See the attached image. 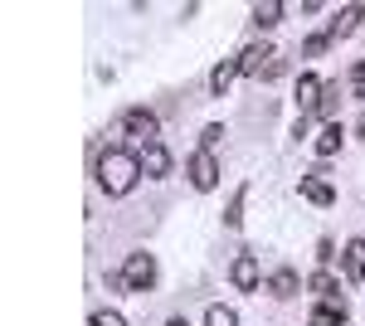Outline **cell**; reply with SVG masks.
Segmentation results:
<instances>
[{
  "label": "cell",
  "mask_w": 365,
  "mask_h": 326,
  "mask_svg": "<svg viewBox=\"0 0 365 326\" xmlns=\"http://www.w3.org/2000/svg\"><path fill=\"white\" fill-rule=\"evenodd\" d=\"M244 200H249V185L234 190V200H229V210H225V229H239L244 224Z\"/></svg>",
  "instance_id": "ffe728a7"
},
{
  "label": "cell",
  "mask_w": 365,
  "mask_h": 326,
  "mask_svg": "<svg viewBox=\"0 0 365 326\" xmlns=\"http://www.w3.org/2000/svg\"><path fill=\"white\" fill-rule=\"evenodd\" d=\"M141 180V156L137 151H103L98 156V190L113 195V200H122V195H132Z\"/></svg>",
  "instance_id": "6da1fadb"
},
{
  "label": "cell",
  "mask_w": 365,
  "mask_h": 326,
  "mask_svg": "<svg viewBox=\"0 0 365 326\" xmlns=\"http://www.w3.org/2000/svg\"><path fill=\"white\" fill-rule=\"evenodd\" d=\"M263 287H268V292H273L278 302H287V297H297V292H302V277H297L292 268H278L273 277H268V282H263Z\"/></svg>",
  "instance_id": "4fadbf2b"
},
{
  "label": "cell",
  "mask_w": 365,
  "mask_h": 326,
  "mask_svg": "<svg viewBox=\"0 0 365 326\" xmlns=\"http://www.w3.org/2000/svg\"><path fill=\"white\" fill-rule=\"evenodd\" d=\"M307 287H312V292H317L322 302H327V297H336V292H341V282L331 277V272H312V277H307Z\"/></svg>",
  "instance_id": "d6986e66"
},
{
  "label": "cell",
  "mask_w": 365,
  "mask_h": 326,
  "mask_svg": "<svg viewBox=\"0 0 365 326\" xmlns=\"http://www.w3.org/2000/svg\"><path fill=\"white\" fill-rule=\"evenodd\" d=\"M185 170H190V185H195V190H215V185H220V161H215V151H195V156L185 161Z\"/></svg>",
  "instance_id": "8992f818"
},
{
  "label": "cell",
  "mask_w": 365,
  "mask_h": 326,
  "mask_svg": "<svg viewBox=\"0 0 365 326\" xmlns=\"http://www.w3.org/2000/svg\"><path fill=\"white\" fill-rule=\"evenodd\" d=\"M327 49H331V34L322 29V34H312L307 44H302V58H322V54H327Z\"/></svg>",
  "instance_id": "44dd1931"
},
{
  "label": "cell",
  "mask_w": 365,
  "mask_h": 326,
  "mask_svg": "<svg viewBox=\"0 0 365 326\" xmlns=\"http://www.w3.org/2000/svg\"><path fill=\"white\" fill-rule=\"evenodd\" d=\"M137 156H141V175H146V180H166V175H170V151L161 146V141L141 146Z\"/></svg>",
  "instance_id": "52a82bcc"
},
{
  "label": "cell",
  "mask_w": 365,
  "mask_h": 326,
  "mask_svg": "<svg viewBox=\"0 0 365 326\" xmlns=\"http://www.w3.org/2000/svg\"><path fill=\"white\" fill-rule=\"evenodd\" d=\"M166 326H190V322H185V317H170V322Z\"/></svg>",
  "instance_id": "d4e9b609"
},
{
  "label": "cell",
  "mask_w": 365,
  "mask_h": 326,
  "mask_svg": "<svg viewBox=\"0 0 365 326\" xmlns=\"http://www.w3.org/2000/svg\"><path fill=\"white\" fill-rule=\"evenodd\" d=\"M282 15H287V5H278V0H268V5H253V10H249L253 29H278V25H282Z\"/></svg>",
  "instance_id": "9a60e30c"
},
{
  "label": "cell",
  "mask_w": 365,
  "mask_h": 326,
  "mask_svg": "<svg viewBox=\"0 0 365 326\" xmlns=\"http://www.w3.org/2000/svg\"><path fill=\"white\" fill-rule=\"evenodd\" d=\"M361 20H365V5H341V10H336V20L327 25L331 44H336V39H346V34H356V29H361Z\"/></svg>",
  "instance_id": "30bf717a"
},
{
  "label": "cell",
  "mask_w": 365,
  "mask_h": 326,
  "mask_svg": "<svg viewBox=\"0 0 365 326\" xmlns=\"http://www.w3.org/2000/svg\"><path fill=\"white\" fill-rule=\"evenodd\" d=\"M322 93H327V83L317 78V73H297V83H292L297 117H317V108H322Z\"/></svg>",
  "instance_id": "277c9868"
},
{
  "label": "cell",
  "mask_w": 365,
  "mask_h": 326,
  "mask_svg": "<svg viewBox=\"0 0 365 326\" xmlns=\"http://www.w3.org/2000/svg\"><path fill=\"white\" fill-rule=\"evenodd\" d=\"M239 73L244 78H278L282 73V58H278V49L273 44H249V49H239Z\"/></svg>",
  "instance_id": "7a4b0ae2"
},
{
  "label": "cell",
  "mask_w": 365,
  "mask_h": 326,
  "mask_svg": "<svg viewBox=\"0 0 365 326\" xmlns=\"http://www.w3.org/2000/svg\"><path fill=\"white\" fill-rule=\"evenodd\" d=\"M122 132L137 136L141 146H151L156 132H161V122H156V112H146V108H127V112H122Z\"/></svg>",
  "instance_id": "5b68a950"
},
{
  "label": "cell",
  "mask_w": 365,
  "mask_h": 326,
  "mask_svg": "<svg viewBox=\"0 0 365 326\" xmlns=\"http://www.w3.org/2000/svg\"><path fill=\"white\" fill-rule=\"evenodd\" d=\"M356 136H365V112H361V122H356Z\"/></svg>",
  "instance_id": "484cf974"
},
{
  "label": "cell",
  "mask_w": 365,
  "mask_h": 326,
  "mask_svg": "<svg viewBox=\"0 0 365 326\" xmlns=\"http://www.w3.org/2000/svg\"><path fill=\"white\" fill-rule=\"evenodd\" d=\"M234 78H244V73H239V54L210 68V98H225L229 88H234Z\"/></svg>",
  "instance_id": "7c38bea8"
},
{
  "label": "cell",
  "mask_w": 365,
  "mask_h": 326,
  "mask_svg": "<svg viewBox=\"0 0 365 326\" xmlns=\"http://www.w3.org/2000/svg\"><path fill=\"white\" fill-rule=\"evenodd\" d=\"M258 277H263V272H258V253H239L234 268H229V282H234L239 292H258Z\"/></svg>",
  "instance_id": "ba28073f"
},
{
  "label": "cell",
  "mask_w": 365,
  "mask_h": 326,
  "mask_svg": "<svg viewBox=\"0 0 365 326\" xmlns=\"http://www.w3.org/2000/svg\"><path fill=\"white\" fill-rule=\"evenodd\" d=\"M205 326H239V317H234V307H225V302H210L205 307Z\"/></svg>",
  "instance_id": "ac0fdd59"
},
{
  "label": "cell",
  "mask_w": 365,
  "mask_h": 326,
  "mask_svg": "<svg viewBox=\"0 0 365 326\" xmlns=\"http://www.w3.org/2000/svg\"><path fill=\"white\" fill-rule=\"evenodd\" d=\"M220 141H225V127H220V122H210V127L200 132V151H215Z\"/></svg>",
  "instance_id": "603a6c76"
},
{
  "label": "cell",
  "mask_w": 365,
  "mask_h": 326,
  "mask_svg": "<svg viewBox=\"0 0 365 326\" xmlns=\"http://www.w3.org/2000/svg\"><path fill=\"white\" fill-rule=\"evenodd\" d=\"M341 272H346V282H365V239H351L341 248Z\"/></svg>",
  "instance_id": "8fae6325"
},
{
  "label": "cell",
  "mask_w": 365,
  "mask_h": 326,
  "mask_svg": "<svg viewBox=\"0 0 365 326\" xmlns=\"http://www.w3.org/2000/svg\"><path fill=\"white\" fill-rule=\"evenodd\" d=\"M341 141H346V127H341V122H331V127H322V136L312 141V151H317L322 161H331V156L341 151Z\"/></svg>",
  "instance_id": "5bb4252c"
},
{
  "label": "cell",
  "mask_w": 365,
  "mask_h": 326,
  "mask_svg": "<svg viewBox=\"0 0 365 326\" xmlns=\"http://www.w3.org/2000/svg\"><path fill=\"white\" fill-rule=\"evenodd\" d=\"M88 326H127V317L113 312V307H103V312H93V317H88Z\"/></svg>",
  "instance_id": "7402d4cb"
},
{
  "label": "cell",
  "mask_w": 365,
  "mask_h": 326,
  "mask_svg": "<svg viewBox=\"0 0 365 326\" xmlns=\"http://www.w3.org/2000/svg\"><path fill=\"white\" fill-rule=\"evenodd\" d=\"M317 258H322V263H331V258H336V244H331V239H322V244H317Z\"/></svg>",
  "instance_id": "cb8c5ba5"
},
{
  "label": "cell",
  "mask_w": 365,
  "mask_h": 326,
  "mask_svg": "<svg viewBox=\"0 0 365 326\" xmlns=\"http://www.w3.org/2000/svg\"><path fill=\"white\" fill-rule=\"evenodd\" d=\"M302 195H307L312 205H322V210H327V205H336V190H331L322 175H302Z\"/></svg>",
  "instance_id": "2e32d148"
},
{
  "label": "cell",
  "mask_w": 365,
  "mask_h": 326,
  "mask_svg": "<svg viewBox=\"0 0 365 326\" xmlns=\"http://www.w3.org/2000/svg\"><path fill=\"white\" fill-rule=\"evenodd\" d=\"M117 272H122V287H127V292H151L156 277H161V268H156L151 253H127V263Z\"/></svg>",
  "instance_id": "3957f363"
},
{
  "label": "cell",
  "mask_w": 365,
  "mask_h": 326,
  "mask_svg": "<svg viewBox=\"0 0 365 326\" xmlns=\"http://www.w3.org/2000/svg\"><path fill=\"white\" fill-rule=\"evenodd\" d=\"M341 98H346V88H341V83H327V93H322V108H317V117H322L327 127L336 122V112H341Z\"/></svg>",
  "instance_id": "e0dca14e"
},
{
  "label": "cell",
  "mask_w": 365,
  "mask_h": 326,
  "mask_svg": "<svg viewBox=\"0 0 365 326\" xmlns=\"http://www.w3.org/2000/svg\"><path fill=\"white\" fill-rule=\"evenodd\" d=\"M346 317H351V307H346V297L336 292V297H327L317 312H312L307 326H346Z\"/></svg>",
  "instance_id": "9c48e42d"
}]
</instances>
